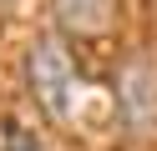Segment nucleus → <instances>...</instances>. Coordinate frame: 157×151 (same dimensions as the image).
<instances>
[{"mask_svg": "<svg viewBox=\"0 0 157 151\" xmlns=\"http://www.w3.org/2000/svg\"><path fill=\"white\" fill-rule=\"evenodd\" d=\"M25 81H31V96L41 101L56 121L71 116V101H76V86H81V70H76V60H71V50H66L61 35H36V40H31Z\"/></svg>", "mask_w": 157, "mask_h": 151, "instance_id": "nucleus-1", "label": "nucleus"}, {"mask_svg": "<svg viewBox=\"0 0 157 151\" xmlns=\"http://www.w3.org/2000/svg\"><path fill=\"white\" fill-rule=\"evenodd\" d=\"M0 151H41V141H36V131H25L21 121H5V126H0Z\"/></svg>", "mask_w": 157, "mask_h": 151, "instance_id": "nucleus-4", "label": "nucleus"}, {"mask_svg": "<svg viewBox=\"0 0 157 151\" xmlns=\"http://www.w3.org/2000/svg\"><path fill=\"white\" fill-rule=\"evenodd\" d=\"M51 15L61 25V35L96 40L117 25V0H51Z\"/></svg>", "mask_w": 157, "mask_h": 151, "instance_id": "nucleus-3", "label": "nucleus"}, {"mask_svg": "<svg viewBox=\"0 0 157 151\" xmlns=\"http://www.w3.org/2000/svg\"><path fill=\"white\" fill-rule=\"evenodd\" d=\"M117 116L127 136L152 141L157 136V66L147 56H127L117 70Z\"/></svg>", "mask_w": 157, "mask_h": 151, "instance_id": "nucleus-2", "label": "nucleus"}, {"mask_svg": "<svg viewBox=\"0 0 157 151\" xmlns=\"http://www.w3.org/2000/svg\"><path fill=\"white\" fill-rule=\"evenodd\" d=\"M10 5H15V0H0V10H10Z\"/></svg>", "mask_w": 157, "mask_h": 151, "instance_id": "nucleus-5", "label": "nucleus"}]
</instances>
